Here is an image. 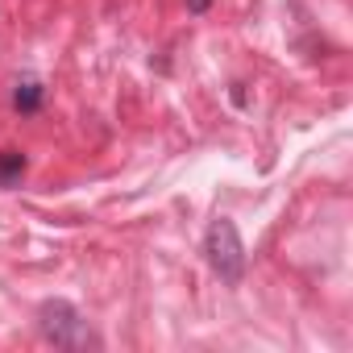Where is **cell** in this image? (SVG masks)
Here are the masks:
<instances>
[{
    "label": "cell",
    "instance_id": "3957f363",
    "mask_svg": "<svg viewBox=\"0 0 353 353\" xmlns=\"http://www.w3.org/2000/svg\"><path fill=\"white\" fill-rule=\"evenodd\" d=\"M13 112H21V117H34V112H42V104H46V83L38 79V75H21L17 83H13Z\"/></svg>",
    "mask_w": 353,
    "mask_h": 353
},
{
    "label": "cell",
    "instance_id": "7a4b0ae2",
    "mask_svg": "<svg viewBox=\"0 0 353 353\" xmlns=\"http://www.w3.org/2000/svg\"><path fill=\"white\" fill-rule=\"evenodd\" d=\"M204 262L229 287H237L245 279V241H241V233H237V225L229 216H216L208 225V233H204Z\"/></svg>",
    "mask_w": 353,
    "mask_h": 353
},
{
    "label": "cell",
    "instance_id": "277c9868",
    "mask_svg": "<svg viewBox=\"0 0 353 353\" xmlns=\"http://www.w3.org/2000/svg\"><path fill=\"white\" fill-rule=\"evenodd\" d=\"M26 170H30V158L21 150H0V188H21L26 179Z\"/></svg>",
    "mask_w": 353,
    "mask_h": 353
},
{
    "label": "cell",
    "instance_id": "5b68a950",
    "mask_svg": "<svg viewBox=\"0 0 353 353\" xmlns=\"http://www.w3.org/2000/svg\"><path fill=\"white\" fill-rule=\"evenodd\" d=\"M212 9V0H188V13H196V17H204Z\"/></svg>",
    "mask_w": 353,
    "mask_h": 353
},
{
    "label": "cell",
    "instance_id": "6da1fadb",
    "mask_svg": "<svg viewBox=\"0 0 353 353\" xmlns=\"http://www.w3.org/2000/svg\"><path fill=\"white\" fill-rule=\"evenodd\" d=\"M38 332L54 349H100L96 328L71 299H46L38 307Z\"/></svg>",
    "mask_w": 353,
    "mask_h": 353
}]
</instances>
